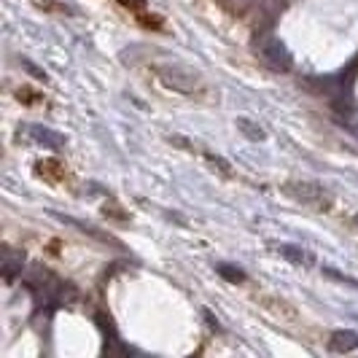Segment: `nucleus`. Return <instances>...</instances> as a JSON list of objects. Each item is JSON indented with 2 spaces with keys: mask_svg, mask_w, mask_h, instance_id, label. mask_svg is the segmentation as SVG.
I'll list each match as a JSON object with an SVG mask.
<instances>
[{
  "mask_svg": "<svg viewBox=\"0 0 358 358\" xmlns=\"http://www.w3.org/2000/svg\"><path fill=\"white\" fill-rule=\"evenodd\" d=\"M356 227H358V215H356Z\"/></svg>",
  "mask_w": 358,
  "mask_h": 358,
  "instance_id": "f8f14e48",
  "label": "nucleus"
},
{
  "mask_svg": "<svg viewBox=\"0 0 358 358\" xmlns=\"http://www.w3.org/2000/svg\"><path fill=\"white\" fill-rule=\"evenodd\" d=\"M215 272H218L221 278L232 280V283H243V280H245L243 269H240V267H232V264H218V267H215Z\"/></svg>",
  "mask_w": 358,
  "mask_h": 358,
  "instance_id": "1a4fd4ad",
  "label": "nucleus"
},
{
  "mask_svg": "<svg viewBox=\"0 0 358 358\" xmlns=\"http://www.w3.org/2000/svg\"><path fill=\"white\" fill-rule=\"evenodd\" d=\"M3 272H6V275H3V278H6V283H11L19 272H22V256H17V253H14V248H6Z\"/></svg>",
  "mask_w": 358,
  "mask_h": 358,
  "instance_id": "6e6552de",
  "label": "nucleus"
},
{
  "mask_svg": "<svg viewBox=\"0 0 358 358\" xmlns=\"http://www.w3.org/2000/svg\"><path fill=\"white\" fill-rule=\"evenodd\" d=\"M323 275H329V278H334V280H340V283H345V286H353V288H358V280H353V278H345V275H337V269H329V267H323Z\"/></svg>",
  "mask_w": 358,
  "mask_h": 358,
  "instance_id": "9d476101",
  "label": "nucleus"
},
{
  "mask_svg": "<svg viewBox=\"0 0 358 358\" xmlns=\"http://www.w3.org/2000/svg\"><path fill=\"white\" fill-rule=\"evenodd\" d=\"M353 129H356V135H358V122H356V127H353Z\"/></svg>",
  "mask_w": 358,
  "mask_h": 358,
  "instance_id": "9b49d317",
  "label": "nucleus"
},
{
  "mask_svg": "<svg viewBox=\"0 0 358 358\" xmlns=\"http://www.w3.org/2000/svg\"><path fill=\"white\" fill-rule=\"evenodd\" d=\"M278 253L288 259L291 264H296V267H313L315 264V259L305 251V248H299V245H291V243H280L278 245Z\"/></svg>",
  "mask_w": 358,
  "mask_h": 358,
  "instance_id": "423d86ee",
  "label": "nucleus"
},
{
  "mask_svg": "<svg viewBox=\"0 0 358 358\" xmlns=\"http://www.w3.org/2000/svg\"><path fill=\"white\" fill-rule=\"evenodd\" d=\"M154 73H157V78H159L167 90H176V92H180V94H194V92H199V87H202L199 73H194L192 68H186V65H178V62L157 65Z\"/></svg>",
  "mask_w": 358,
  "mask_h": 358,
  "instance_id": "f257e3e1",
  "label": "nucleus"
},
{
  "mask_svg": "<svg viewBox=\"0 0 358 358\" xmlns=\"http://www.w3.org/2000/svg\"><path fill=\"white\" fill-rule=\"evenodd\" d=\"M237 129H240L248 141H253V143H259V141H264V138H267V132L256 124V122L245 119V116H240V119H237Z\"/></svg>",
  "mask_w": 358,
  "mask_h": 358,
  "instance_id": "0eeeda50",
  "label": "nucleus"
},
{
  "mask_svg": "<svg viewBox=\"0 0 358 358\" xmlns=\"http://www.w3.org/2000/svg\"><path fill=\"white\" fill-rule=\"evenodd\" d=\"M329 348H331L334 353H350V350H358V334L356 331H350V329H340V331L331 334Z\"/></svg>",
  "mask_w": 358,
  "mask_h": 358,
  "instance_id": "39448f33",
  "label": "nucleus"
},
{
  "mask_svg": "<svg viewBox=\"0 0 358 358\" xmlns=\"http://www.w3.org/2000/svg\"><path fill=\"white\" fill-rule=\"evenodd\" d=\"M259 57L267 62L272 71H291V54H288L286 43L275 36H264L259 41Z\"/></svg>",
  "mask_w": 358,
  "mask_h": 358,
  "instance_id": "7ed1b4c3",
  "label": "nucleus"
},
{
  "mask_svg": "<svg viewBox=\"0 0 358 358\" xmlns=\"http://www.w3.org/2000/svg\"><path fill=\"white\" fill-rule=\"evenodd\" d=\"M24 135L30 138V143L43 145V148H54V151L65 145V138H62L59 132L49 129V127H27V129H24Z\"/></svg>",
  "mask_w": 358,
  "mask_h": 358,
  "instance_id": "20e7f679",
  "label": "nucleus"
},
{
  "mask_svg": "<svg viewBox=\"0 0 358 358\" xmlns=\"http://www.w3.org/2000/svg\"><path fill=\"white\" fill-rule=\"evenodd\" d=\"M283 192H286L291 199H296V202H302V205H310V208H315V210H323L331 197L326 194V189L318 186V183H310V180H291L283 186Z\"/></svg>",
  "mask_w": 358,
  "mask_h": 358,
  "instance_id": "f03ea898",
  "label": "nucleus"
}]
</instances>
